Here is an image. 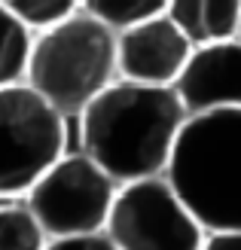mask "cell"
<instances>
[{"label":"cell","mask_w":241,"mask_h":250,"mask_svg":"<svg viewBox=\"0 0 241 250\" xmlns=\"http://www.w3.org/2000/svg\"><path fill=\"white\" fill-rule=\"evenodd\" d=\"M116 80L119 31L92 12H73L34 40L28 85L67 119L83 116V110Z\"/></svg>","instance_id":"3957f363"},{"label":"cell","mask_w":241,"mask_h":250,"mask_svg":"<svg viewBox=\"0 0 241 250\" xmlns=\"http://www.w3.org/2000/svg\"><path fill=\"white\" fill-rule=\"evenodd\" d=\"M46 250H119V247L107 232H88V235H70V238H52Z\"/></svg>","instance_id":"5bb4252c"},{"label":"cell","mask_w":241,"mask_h":250,"mask_svg":"<svg viewBox=\"0 0 241 250\" xmlns=\"http://www.w3.org/2000/svg\"><path fill=\"white\" fill-rule=\"evenodd\" d=\"M49 241L28 198H0V250H46Z\"/></svg>","instance_id":"8fae6325"},{"label":"cell","mask_w":241,"mask_h":250,"mask_svg":"<svg viewBox=\"0 0 241 250\" xmlns=\"http://www.w3.org/2000/svg\"><path fill=\"white\" fill-rule=\"evenodd\" d=\"M104 232L119 250H205L208 241V229L168 177L119 186Z\"/></svg>","instance_id":"8992f818"},{"label":"cell","mask_w":241,"mask_h":250,"mask_svg":"<svg viewBox=\"0 0 241 250\" xmlns=\"http://www.w3.org/2000/svg\"><path fill=\"white\" fill-rule=\"evenodd\" d=\"M168 3L171 0H83V9L107 21L113 31H125L131 24H141L147 19L168 12Z\"/></svg>","instance_id":"7c38bea8"},{"label":"cell","mask_w":241,"mask_h":250,"mask_svg":"<svg viewBox=\"0 0 241 250\" xmlns=\"http://www.w3.org/2000/svg\"><path fill=\"white\" fill-rule=\"evenodd\" d=\"M67 153V116L28 83L0 89V198H19Z\"/></svg>","instance_id":"277c9868"},{"label":"cell","mask_w":241,"mask_h":250,"mask_svg":"<svg viewBox=\"0 0 241 250\" xmlns=\"http://www.w3.org/2000/svg\"><path fill=\"white\" fill-rule=\"evenodd\" d=\"M9 12H16V16L28 24V28H52V24L70 19L73 12H80L83 0H0Z\"/></svg>","instance_id":"4fadbf2b"},{"label":"cell","mask_w":241,"mask_h":250,"mask_svg":"<svg viewBox=\"0 0 241 250\" xmlns=\"http://www.w3.org/2000/svg\"><path fill=\"white\" fill-rule=\"evenodd\" d=\"M119 183L83 149L65 153L24 195L49 238L104 232Z\"/></svg>","instance_id":"5b68a950"},{"label":"cell","mask_w":241,"mask_h":250,"mask_svg":"<svg viewBox=\"0 0 241 250\" xmlns=\"http://www.w3.org/2000/svg\"><path fill=\"white\" fill-rule=\"evenodd\" d=\"M205 250H241V229H232V232H208Z\"/></svg>","instance_id":"9a60e30c"},{"label":"cell","mask_w":241,"mask_h":250,"mask_svg":"<svg viewBox=\"0 0 241 250\" xmlns=\"http://www.w3.org/2000/svg\"><path fill=\"white\" fill-rule=\"evenodd\" d=\"M174 89L189 116L211 110H241V40L235 37L196 46Z\"/></svg>","instance_id":"ba28073f"},{"label":"cell","mask_w":241,"mask_h":250,"mask_svg":"<svg viewBox=\"0 0 241 250\" xmlns=\"http://www.w3.org/2000/svg\"><path fill=\"white\" fill-rule=\"evenodd\" d=\"M238 40H241V34H238Z\"/></svg>","instance_id":"2e32d148"},{"label":"cell","mask_w":241,"mask_h":250,"mask_svg":"<svg viewBox=\"0 0 241 250\" xmlns=\"http://www.w3.org/2000/svg\"><path fill=\"white\" fill-rule=\"evenodd\" d=\"M165 177L208 232L241 229V110L189 116Z\"/></svg>","instance_id":"7a4b0ae2"},{"label":"cell","mask_w":241,"mask_h":250,"mask_svg":"<svg viewBox=\"0 0 241 250\" xmlns=\"http://www.w3.org/2000/svg\"><path fill=\"white\" fill-rule=\"evenodd\" d=\"M31 52H34L31 28L0 3V89L28 83Z\"/></svg>","instance_id":"30bf717a"},{"label":"cell","mask_w":241,"mask_h":250,"mask_svg":"<svg viewBox=\"0 0 241 250\" xmlns=\"http://www.w3.org/2000/svg\"><path fill=\"white\" fill-rule=\"evenodd\" d=\"M168 16L193 46L235 40L241 34V0H171Z\"/></svg>","instance_id":"9c48e42d"},{"label":"cell","mask_w":241,"mask_h":250,"mask_svg":"<svg viewBox=\"0 0 241 250\" xmlns=\"http://www.w3.org/2000/svg\"><path fill=\"white\" fill-rule=\"evenodd\" d=\"M196 46L168 12L119 31V80L177 85Z\"/></svg>","instance_id":"52a82bcc"},{"label":"cell","mask_w":241,"mask_h":250,"mask_svg":"<svg viewBox=\"0 0 241 250\" xmlns=\"http://www.w3.org/2000/svg\"><path fill=\"white\" fill-rule=\"evenodd\" d=\"M186 119L174 85L116 80L80 116L83 153L119 186L165 177Z\"/></svg>","instance_id":"6da1fadb"}]
</instances>
